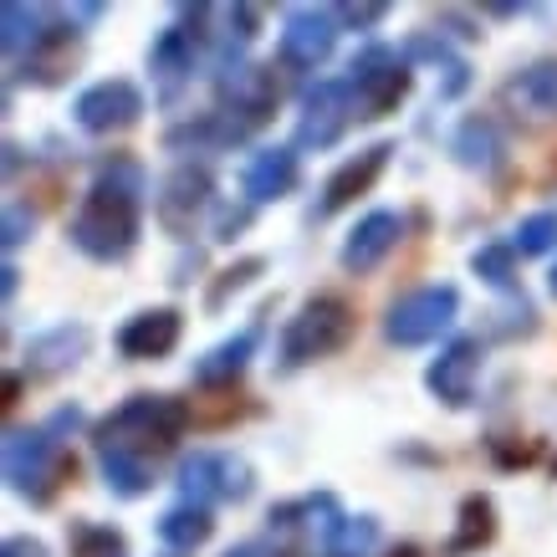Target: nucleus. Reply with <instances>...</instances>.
<instances>
[{"mask_svg": "<svg viewBox=\"0 0 557 557\" xmlns=\"http://www.w3.org/2000/svg\"><path fill=\"white\" fill-rule=\"evenodd\" d=\"M195 424V405L174 394H134L113 414L92 424V456H98L102 486L119 502H138L153 491V471L185 440Z\"/></svg>", "mask_w": 557, "mask_h": 557, "instance_id": "obj_1", "label": "nucleus"}, {"mask_svg": "<svg viewBox=\"0 0 557 557\" xmlns=\"http://www.w3.org/2000/svg\"><path fill=\"white\" fill-rule=\"evenodd\" d=\"M144 170L134 159H102L98 174H92V189L83 195L77 215H72L67 236L72 246L87 256V261H123L134 256L138 246V231H144Z\"/></svg>", "mask_w": 557, "mask_h": 557, "instance_id": "obj_2", "label": "nucleus"}, {"mask_svg": "<svg viewBox=\"0 0 557 557\" xmlns=\"http://www.w3.org/2000/svg\"><path fill=\"white\" fill-rule=\"evenodd\" d=\"M83 424V409L62 405L41 424H11L5 430V481L21 502L32 507H51L57 491L77 475V456H72V430Z\"/></svg>", "mask_w": 557, "mask_h": 557, "instance_id": "obj_3", "label": "nucleus"}, {"mask_svg": "<svg viewBox=\"0 0 557 557\" xmlns=\"http://www.w3.org/2000/svg\"><path fill=\"white\" fill-rule=\"evenodd\" d=\"M354 338H358V307L348 302L343 292H318V297H307L302 312L282 327L276 373H297V369H307V363H322V358L343 354Z\"/></svg>", "mask_w": 557, "mask_h": 557, "instance_id": "obj_4", "label": "nucleus"}, {"mask_svg": "<svg viewBox=\"0 0 557 557\" xmlns=\"http://www.w3.org/2000/svg\"><path fill=\"white\" fill-rule=\"evenodd\" d=\"M210 21H215V5H180L170 26L153 36L149 72H153V87H159V98H164V102L180 98V87L195 77L200 47H205V41H215Z\"/></svg>", "mask_w": 557, "mask_h": 557, "instance_id": "obj_5", "label": "nucleus"}, {"mask_svg": "<svg viewBox=\"0 0 557 557\" xmlns=\"http://www.w3.org/2000/svg\"><path fill=\"white\" fill-rule=\"evenodd\" d=\"M409 87H414V72H409L405 51L379 47V41L358 51L354 67H348V92H354L358 123L388 119V113L409 98Z\"/></svg>", "mask_w": 557, "mask_h": 557, "instance_id": "obj_6", "label": "nucleus"}, {"mask_svg": "<svg viewBox=\"0 0 557 557\" xmlns=\"http://www.w3.org/2000/svg\"><path fill=\"white\" fill-rule=\"evenodd\" d=\"M174 486H180V502H189V507L251 502L256 471H251V460L236 456V450H195V456L180 460Z\"/></svg>", "mask_w": 557, "mask_h": 557, "instance_id": "obj_7", "label": "nucleus"}, {"mask_svg": "<svg viewBox=\"0 0 557 557\" xmlns=\"http://www.w3.org/2000/svg\"><path fill=\"white\" fill-rule=\"evenodd\" d=\"M77 62H83V26L72 21V11H47L36 41L11 62V83L57 87V83H67V72Z\"/></svg>", "mask_w": 557, "mask_h": 557, "instance_id": "obj_8", "label": "nucleus"}, {"mask_svg": "<svg viewBox=\"0 0 557 557\" xmlns=\"http://www.w3.org/2000/svg\"><path fill=\"white\" fill-rule=\"evenodd\" d=\"M456 312H460V292L450 287V282L405 292V297L384 312V338L394 343V348H424V343H435L440 333H450Z\"/></svg>", "mask_w": 557, "mask_h": 557, "instance_id": "obj_9", "label": "nucleus"}, {"mask_svg": "<svg viewBox=\"0 0 557 557\" xmlns=\"http://www.w3.org/2000/svg\"><path fill=\"white\" fill-rule=\"evenodd\" d=\"M276 102H282V77L276 67H256V62H240L236 72L215 77V108L225 119H236L246 134L267 128L276 119Z\"/></svg>", "mask_w": 557, "mask_h": 557, "instance_id": "obj_10", "label": "nucleus"}, {"mask_svg": "<svg viewBox=\"0 0 557 557\" xmlns=\"http://www.w3.org/2000/svg\"><path fill=\"white\" fill-rule=\"evenodd\" d=\"M354 92H348V77H318V83L302 87V113H297V149H333L348 123H354Z\"/></svg>", "mask_w": 557, "mask_h": 557, "instance_id": "obj_11", "label": "nucleus"}, {"mask_svg": "<svg viewBox=\"0 0 557 557\" xmlns=\"http://www.w3.org/2000/svg\"><path fill=\"white\" fill-rule=\"evenodd\" d=\"M338 16H333V5H292L287 16H282V41H276V57H282V67L292 72H318L333 47H338Z\"/></svg>", "mask_w": 557, "mask_h": 557, "instance_id": "obj_12", "label": "nucleus"}, {"mask_svg": "<svg viewBox=\"0 0 557 557\" xmlns=\"http://www.w3.org/2000/svg\"><path fill=\"white\" fill-rule=\"evenodd\" d=\"M72 119L77 128L92 138H108V134H123L144 119V92H138L128 77H102V83L83 87L77 102H72Z\"/></svg>", "mask_w": 557, "mask_h": 557, "instance_id": "obj_13", "label": "nucleus"}, {"mask_svg": "<svg viewBox=\"0 0 557 557\" xmlns=\"http://www.w3.org/2000/svg\"><path fill=\"white\" fill-rule=\"evenodd\" d=\"M215 205V174L205 170V164H180V170L159 185V200H153V215H159V225L170 231V236L185 240L195 225H200V215Z\"/></svg>", "mask_w": 557, "mask_h": 557, "instance_id": "obj_14", "label": "nucleus"}, {"mask_svg": "<svg viewBox=\"0 0 557 557\" xmlns=\"http://www.w3.org/2000/svg\"><path fill=\"white\" fill-rule=\"evenodd\" d=\"M481 338H450L430 358V369H424V388L435 394L445 409H466L475 399V379H481Z\"/></svg>", "mask_w": 557, "mask_h": 557, "instance_id": "obj_15", "label": "nucleus"}, {"mask_svg": "<svg viewBox=\"0 0 557 557\" xmlns=\"http://www.w3.org/2000/svg\"><path fill=\"white\" fill-rule=\"evenodd\" d=\"M271 532H276V542L292 553V542L297 537H318L322 542V553L333 547V537L343 532V507H338V496L333 491H318V496H297V502H282V507H271Z\"/></svg>", "mask_w": 557, "mask_h": 557, "instance_id": "obj_16", "label": "nucleus"}, {"mask_svg": "<svg viewBox=\"0 0 557 557\" xmlns=\"http://www.w3.org/2000/svg\"><path fill=\"white\" fill-rule=\"evenodd\" d=\"M388 153H394V144L379 138V144H369V149H358L354 159H343L338 170L327 174V185H322L318 205H312V220H333L338 210H348L358 195H369V189L379 185V174L388 170Z\"/></svg>", "mask_w": 557, "mask_h": 557, "instance_id": "obj_17", "label": "nucleus"}, {"mask_svg": "<svg viewBox=\"0 0 557 557\" xmlns=\"http://www.w3.org/2000/svg\"><path fill=\"white\" fill-rule=\"evenodd\" d=\"M180 338H185V312L180 307H149V312H134L119 327V354L134 358V363H159L180 348Z\"/></svg>", "mask_w": 557, "mask_h": 557, "instance_id": "obj_18", "label": "nucleus"}, {"mask_svg": "<svg viewBox=\"0 0 557 557\" xmlns=\"http://www.w3.org/2000/svg\"><path fill=\"white\" fill-rule=\"evenodd\" d=\"M261 338H267V307H261V312H256L240 333H231V338L215 343L205 358H195L189 379H195L200 388H231L240 373L251 369V358H256V348H261Z\"/></svg>", "mask_w": 557, "mask_h": 557, "instance_id": "obj_19", "label": "nucleus"}, {"mask_svg": "<svg viewBox=\"0 0 557 557\" xmlns=\"http://www.w3.org/2000/svg\"><path fill=\"white\" fill-rule=\"evenodd\" d=\"M399 236H405V215H394V210H369V215L348 231V240H343V251H338L343 271H348V276L379 271L384 256L399 246Z\"/></svg>", "mask_w": 557, "mask_h": 557, "instance_id": "obj_20", "label": "nucleus"}, {"mask_svg": "<svg viewBox=\"0 0 557 557\" xmlns=\"http://www.w3.org/2000/svg\"><path fill=\"white\" fill-rule=\"evenodd\" d=\"M87 343H92V333L83 322H57L47 333H36L26 343V379H62V373H72L87 358Z\"/></svg>", "mask_w": 557, "mask_h": 557, "instance_id": "obj_21", "label": "nucleus"}, {"mask_svg": "<svg viewBox=\"0 0 557 557\" xmlns=\"http://www.w3.org/2000/svg\"><path fill=\"white\" fill-rule=\"evenodd\" d=\"M302 180V164L297 153L271 144V149H256L246 164H240V189H246V205H271V200H287L292 189Z\"/></svg>", "mask_w": 557, "mask_h": 557, "instance_id": "obj_22", "label": "nucleus"}, {"mask_svg": "<svg viewBox=\"0 0 557 557\" xmlns=\"http://www.w3.org/2000/svg\"><path fill=\"white\" fill-rule=\"evenodd\" d=\"M246 138L251 134H246L236 119H225L220 108H210V113H195V119L174 123L170 134H164V149L170 153H215V149H236Z\"/></svg>", "mask_w": 557, "mask_h": 557, "instance_id": "obj_23", "label": "nucleus"}, {"mask_svg": "<svg viewBox=\"0 0 557 557\" xmlns=\"http://www.w3.org/2000/svg\"><path fill=\"white\" fill-rule=\"evenodd\" d=\"M502 522H496V502H491L486 491H471V496H460L456 507V532L445 542V557H475L486 553L491 542H496Z\"/></svg>", "mask_w": 557, "mask_h": 557, "instance_id": "obj_24", "label": "nucleus"}, {"mask_svg": "<svg viewBox=\"0 0 557 557\" xmlns=\"http://www.w3.org/2000/svg\"><path fill=\"white\" fill-rule=\"evenodd\" d=\"M450 153H456V164H466V170L491 174L496 164H502V159H507V138H502L496 119H486V113H471V119L456 128V138H450Z\"/></svg>", "mask_w": 557, "mask_h": 557, "instance_id": "obj_25", "label": "nucleus"}, {"mask_svg": "<svg viewBox=\"0 0 557 557\" xmlns=\"http://www.w3.org/2000/svg\"><path fill=\"white\" fill-rule=\"evenodd\" d=\"M502 98H507L511 108H522L527 119H557V57L522 67L502 87Z\"/></svg>", "mask_w": 557, "mask_h": 557, "instance_id": "obj_26", "label": "nucleus"}, {"mask_svg": "<svg viewBox=\"0 0 557 557\" xmlns=\"http://www.w3.org/2000/svg\"><path fill=\"white\" fill-rule=\"evenodd\" d=\"M210 532H215L210 507H189V502H180V507H170L164 517H159V542H164L170 553H195V547L210 542Z\"/></svg>", "mask_w": 557, "mask_h": 557, "instance_id": "obj_27", "label": "nucleus"}, {"mask_svg": "<svg viewBox=\"0 0 557 557\" xmlns=\"http://www.w3.org/2000/svg\"><path fill=\"white\" fill-rule=\"evenodd\" d=\"M41 21H47V5H21V0H11L5 11H0V47H5V57L16 62L21 51L36 41V32H41Z\"/></svg>", "mask_w": 557, "mask_h": 557, "instance_id": "obj_28", "label": "nucleus"}, {"mask_svg": "<svg viewBox=\"0 0 557 557\" xmlns=\"http://www.w3.org/2000/svg\"><path fill=\"white\" fill-rule=\"evenodd\" d=\"M67 547L72 557H128V537L113 532L108 522H72L67 527Z\"/></svg>", "mask_w": 557, "mask_h": 557, "instance_id": "obj_29", "label": "nucleus"}, {"mask_svg": "<svg viewBox=\"0 0 557 557\" xmlns=\"http://www.w3.org/2000/svg\"><path fill=\"white\" fill-rule=\"evenodd\" d=\"M267 271V256H240V261H231V267L220 271L215 282H210V292H205V312H220V307L231 302L236 292H246Z\"/></svg>", "mask_w": 557, "mask_h": 557, "instance_id": "obj_30", "label": "nucleus"}, {"mask_svg": "<svg viewBox=\"0 0 557 557\" xmlns=\"http://www.w3.org/2000/svg\"><path fill=\"white\" fill-rule=\"evenodd\" d=\"M471 271L486 282V287H496V292H511L517 297V251L511 246H481V251L471 256Z\"/></svg>", "mask_w": 557, "mask_h": 557, "instance_id": "obj_31", "label": "nucleus"}, {"mask_svg": "<svg viewBox=\"0 0 557 557\" xmlns=\"http://www.w3.org/2000/svg\"><path fill=\"white\" fill-rule=\"evenodd\" d=\"M557 246V215L553 210H537V215L517 220V231H511V251L517 256H542Z\"/></svg>", "mask_w": 557, "mask_h": 557, "instance_id": "obj_32", "label": "nucleus"}, {"mask_svg": "<svg viewBox=\"0 0 557 557\" xmlns=\"http://www.w3.org/2000/svg\"><path fill=\"white\" fill-rule=\"evenodd\" d=\"M373 542H379V522H373V517H348V522H343V532L333 537V547H327V553L363 557V553L373 547Z\"/></svg>", "mask_w": 557, "mask_h": 557, "instance_id": "obj_33", "label": "nucleus"}, {"mask_svg": "<svg viewBox=\"0 0 557 557\" xmlns=\"http://www.w3.org/2000/svg\"><path fill=\"white\" fill-rule=\"evenodd\" d=\"M486 450H491V460H496V466H502V471H517V466H532V460L542 456V445L537 440H507V435H491L486 440Z\"/></svg>", "mask_w": 557, "mask_h": 557, "instance_id": "obj_34", "label": "nucleus"}, {"mask_svg": "<svg viewBox=\"0 0 557 557\" xmlns=\"http://www.w3.org/2000/svg\"><path fill=\"white\" fill-rule=\"evenodd\" d=\"M36 231V210L26 200H11L5 205V225H0V240H5V251H16V246H26Z\"/></svg>", "mask_w": 557, "mask_h": 557, "instance_id": "obj_35", "label": "nucleus"}, {"mask_svg": "<svg viewBox=\"0 0 557 557\" xmlns=\"http://www.w3.org/2000/svg\"><path fill=\"white\" fill-rule=\"evenodd\" d=\"M333 16H338L343 32H373V26L388 16V5L384 0H373V5H354V0H348V5H333Z\"/></svg>", "mask_w": 557, "mask_h": 557, "instance_id": "obj_36", "label": "nucleus"}, {"mask_svg": "<svg viewBox=\"0 0 557 557\" xmlns=\"http://www.w3.org/2000/svg\"><path fill=\"white\" fill-rule=\"evenodd\" d=\"M256 215V205H220V215H215V240L225 246V240H236L246 225H251Z\"/></svg>", "mask_w": 557, "mask_h": 557, "instance_id": "obj_37", "label": "nucleus"}, {"mask_svg": "<svg viewBox=\"0 0 557 557\" xmlns=\"http://www.w3.org/2000/svg\"><path fill=\"white\" fill-rule=\"evenodd\" d=\"M220 557H287V547L276 537H246V542H236V547H225Z\"/></svg>", "mask_w": 557, "mask_h": 557, "instance_id": "obj_38", "label": "nucleus"}, {"mask_svg": "<svg viewBox=\"0 0 557 557\" xmlns=\"http://www.w3.org/2000/svg\"><path fill=\"white\" fill-rule=\"evenodd\" d=\"M0 557H47V542L41 537H5Z\"/></svg>", "mask_w": 557, "mask_h": 557, "instance_id": "obj_39", "label": "nucleus"}, {"mask_svg": "<svg viewBox=\"0 0 557 557\" xmlns=\"http://www.w3.org/2000/svg\"><path fill=\"white\" fill-rule=\"evenodd\" d=\"M440 26H450V32L466 36V41H475V36H481V26H475L471 16H460V11H440Z\"/></svg>", "mask_w": 557, "mask_h": 557, "instance_id": "obj_40", "label": "nucleus"}, {"mask_svg": "<svg viewBox=\"0 0 557 557\" xmlns=\"http://www.w3.org/2000/svg\"><path fill=\"white\" fill-rule=\"evenodd\" d=\"M16 282H21L16 261H5V271H0V297H5V302H11V297H16Z\"/></svg>", "mask_w": 557, "mask_h": 557, "instance_id": "obj_41", "label": "nucleus"}, {"mask_svg": "<svg viewBox=\"0 0 557 557\" xmlns=\"http://www.w3.org/2000/svg\"><path fill=\"white\" fill-rule=\"evenodd\" d=\"M108 5H98V0H87V5H72V21H98Z\"/></svg>", "mask_w": 557, "mask_h": 557, "instance_id": "obj_42", "label": "nucleus"}, {"mask_svg": "<svg viewBox=\"0 0 557 557\" xmlns=\"http://www.w3.org/2000/svg\"><path fill=\"white\" fill-rule=\"evenodd\" d=\"M16 170H21V144L11 138V144H5V180H16Z\"/></svg>", "mask_w": 557, "mask_h": 557, "instance_id": "obj_43", "label": "nucleus"}, {"mask_svg": "<svg viewBox=\"0 0 557 557\" xmlns=\"http://www.w3.org/2000/svg\"><path fill=\"white\" fill-rule=\"evenodd\" d=\"M388 557H424V547H420V542H399Z\"/></svg>", "mask_w": 557, "mask_h": 557, "instance_id": "obj_44", "label": "nucleus"}, {"mask_svg": "<svg viewBox=\"0 0 557 557\" xmlns=\"http://www.w3.org/2000/svg\"><path fill=\"white\" fill-rule=\"evenodd\" d=\"M547 287H553V297H557V261H553V276H547Z\"/></svg>", "mask_w": 557, "mask_h": 557, "instance_id": "obj_45", "label": "nucleus"}, {"mask_svg": "<svg viewBox=\"0 0 557 557\" xmlns=\"http://www.w3.org/2000/svg\"><path fill=\"white\" fill-rule=\"evenodd\" d=\"M322 557H343V553H322Z\"/></svg>", "mask_w": 557, "mask_h": 557, "instance_id": "obj_46", "label": "nucleus"}, {"mask_svg": "<svg viewBox=\"0 0 557 557\" xmlns=\"http://www.w3.org/2000/svg\"><path fill=\"white\" fill-rule=\"evenodd\" d=\"M170 557H180V553H170Z\"/></svg>", "mask_w": 557, "mask_h": 557, "instance_id": "obj_47", "label": "nucleus"}, {"mask_svg": "<svg viewBox=\"0 0 557 557\" xmlns=\"http://www.w3.org/2000/svg\"><path fill=\"white\" fill-rule=\"evenodd\" d=\"M553 471H557V466H553Z\"/></svg>", "mask_w": 557, "mask_h": 557, "instance_id": "obj_48", "label": "nucleus"}]
</instances>
